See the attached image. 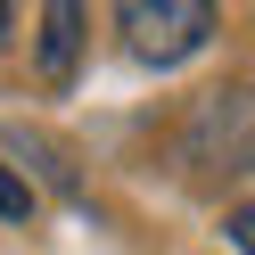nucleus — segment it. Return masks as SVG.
Instances as JSON below:
<instances>
[{
	"instance_id": "nucleus-2",
	"label": "nucleus",
	"mask_w": 255,
	"mask_h": 255,
	"mask_svg": "<svg viewBox=\"0 0 255 255\" xmlns=\"http://www.w3.org/2000/svg\"><path fill=\"white\" fill-rule=\"evenodd\" d=\"M74 50H83V8L74 0L41 8V74L50 83H74Z\"/></svg>"
},
{
	"instance_id": "nucleus-4",
	"label": "nucleus",
	"mask_w": 255,
	"mask_h": 255,
	"mask_svg": "<svg viewBox=\"0 0 255 255\" xmlns=\"http://www.w3.org/2000/svg\"><path fill=\"white\" fill-rule=\"evenodd\" d=\"M0 33H8V8H0Z\"/></svg>"
},
{
	"instance_id": "nucleus-3",
	"label": "nucleus",
	"mask_w": 255,
	"mask_h": 255,
	"mask_svg": "<svg viewBox=\"0 0 255 255\" xmlns=\"http://www.w3.org/2000/svg\"><path fill=\"white\" fill-rule=\"evenodd\" d=\"M0 214H8V222H25V214H33V181H17L8 165H0Z\"/></svg>"
},
{
	"instance_id": "nucleus-1",
	"label": "nucleus",
	"mask_w": 255,
	"mask_h": 255,
	"mask_svg": "<svg viewBox=\"0 0 255 255\" xmlns=\"http://www.w3.org/2000/svg\"><path fill=\"white\" fill-rule=\"evenodd\" d=\"M116 25H124V50H132L140 66H181L189 50H206L214 8H206V0H124Z\"/></svg>"
}]
</instances>
